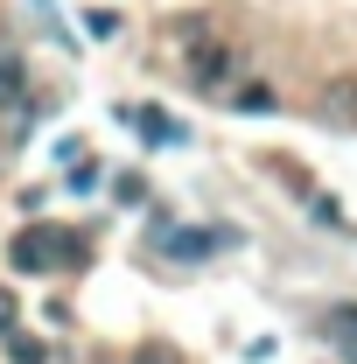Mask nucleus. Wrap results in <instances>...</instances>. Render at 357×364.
Listing matches in <instances>:
<instances>
[{
    "label": "nucleus",
    "instance_id": "obj_1",
    "mask_svg": "<svg viewBox=\"0 0 357 364\" xmlns=\"http://www.w3.org/2000/svg\"><path fill=\"white\" fill-rule=\"evenodd\" d=\"M7 259L21 273H56V267H91V238L63 225H28L7 238Z\"/></svg>",
    "mask_w": 357,
    "mask_h": 364
},
{
    "label": "nucleus",
    "instance_id": "obj_2",
    "mask_svg": "<svg viewBox=\"0 0 357 364\" xmlns=\"http://www.w3.org/2000/svg\"><path fill=\"white\" fill-rule=\"evenodd\" d=\"M231 70H238V49H231V43L196 36V43L182 49V77H189L196 91H211V98H218V91H231Z\"/></svg>",
    "mask_w": 357,
    "mask_h": 364
},
{
    "label": "nucleus",
    "instance_id": "obj_3",
    "mask_svg": "<svg viewBox=\"0 0 357 364\" xmlns=\"http://www.w3.org/2000/svg\"><path fill=\"white\" fill-rule=\"evenodd\" d=\"M231 245H238V231H224V225H161L154 231L161 259H211V252H231Z\"/></svg>",
    "mask_w": 357,
    "mask_h": 364
},
{
    "label": "nucleus",
    "instance_id": "obj_4",
    "mask_svg": "<svg viewBox=\"0 0 357 364\" xmlns=\"http://www.w3.org/2000/svg\"><path fill=\"white\" fill-rule=\"evenodd\" d=\"M119 119H127V127H134L140 140H154V147H182V127L176 119H169V112H161V105H119Z\"/></svg>",
    "mask_w": 357,
    "mask_h": 364
},
{
    "label": "nucleus",
    "instance_id": "obj_5",
    "mask_svg": "<svg viewBox=\"0 0 357 364\" xmlns=\"http://www.w3.org/2000/svg\"><path fill=\"white\" fill-rule=\"evenodd\" d=\"M21 98H28V63L0 56V105H21Z\"/></svg>",
    "mask_w": 357,
    "mask_h": 364
},
{
    "label": "nucleus",
    "instance_id": "obj_6",
    "mask_svg": "<svg viewBox=\"0 0 357 364\" xmlns=\"http://www.w3.org/2000/svg\"><path fill=\"white\" fill-rule=\"evenodd\" d=\"M322 112H329V119H343V127H357V77L329 91V98H322Z\"/></svg>",
    "mask_w": 357,
    "mask_h": 364
},
{
    "label": "nucleus",
    "instance_id": "obj_7",
    "mask_svg": "<svg viewBox=\"0 0 357 364\" xmlns=\"http://www.w3.org/2000/svg\"><path fill=\"white\" fill-rule=\"evenodd\" d=\"M329 336H336L343 350H357V301H336V309H329Z\"/></svg>",
    "mask_w": 357,
    "mask_h": 364
},
{
    "label": "nucleus",
    "instance_id": "obj_8",
    "mask_svg": "<svg viewBox=\"0 0 357 364\" xmlns=\"http://www.w3.org/2000/svg\"><path fill=\"white\" fill-rule=\"evenodd\" d=\"M231 105H238V112H267L273 91H267V85H238V91H231Z\"/></svg>",
    "mask_w": 357,
    "mask_h": 364
},
{
    "label": "nucleus",
    "instance_id": "obj_9",
    "mask_svg": "<svg viewBox=\"0 0 357 364\" xmlns=\"http://www.w3.org/2000/svg\"><path fill=\"white\" fill-rule=\"evenodd\" d=\"M7 364H49V350L36 336H14V343H7Z\"/></svg>",
    "mask_w": 357,
    "mask_h": 364
},
{
    "label": "nucleus",
    "instance_id": "obj_10",
    "mask_svg": "<svg viewBox=\"0 0 357 364\" xmlns=\"http://www.w3.org/2000/svg\"><path fill=\"white\" fill-rule=\"evenodd\" d=\"M63 189H78V196H85V189H98V161H78V168L63 176Z\"/></svg>",
    "mask_w": 357,
    "mask_h": 364
},
{
    "label": "nucleus",
    "instance_id": "obj_11",
    "mask_svg": "<svg viewBox=\"0 0 357 364\" xmlns=\"http://www.w3.org/2000/svg\"><path fill=\"white\" fill-rule=\"evenodd\" d=\"M134 364H182V358H176V343H140Z\"/></svg>",
    "mask_w": 357,
    "mask_h": 364
},
{
    "label": "nucleus",
    "instance_id": "obj_12",
    "mask_svg": "<svg viewBox=\"0 0 357 364\" xmlns=\"http://www.w3.org/2000/svg\"><path fill=\"white\" fill-rule=\"evenodd\" d=\"M14 316H21V301H14V287H0V336L14 329Z\"/></svg>",
    "mask_w": 357,
    "mask_h": 364
}]
</instances>
